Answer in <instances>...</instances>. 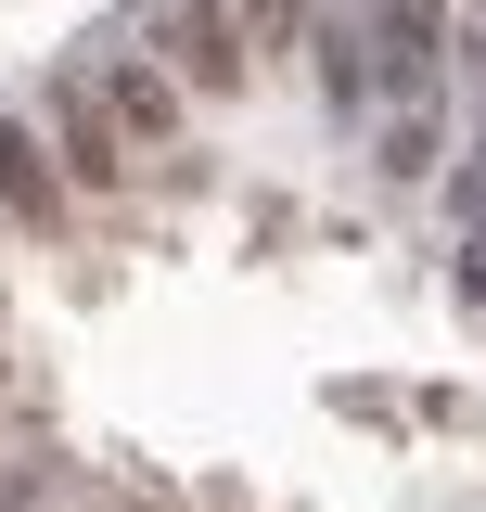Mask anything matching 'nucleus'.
<instances>
[{
    "instance_id": "nucleus-1",
    "label": "nucleus",
    "mask_w": 486,
    "mask_h": 512,
    "mask_svg": "<svg viewBox=\"0 0 486 512\" xmlns=\"http://www.w3.org/2000/svg\"><path fill=\"white\" fill-rule=\"evenodd\" d=\"M52 141H64V180H77V192H128V167H141L128 128H116V103L90 90V64L52 77Z\"/></svg>"
},
{
    "instance_id": "nucleus-2",
    "label": "nucleus",
    "mask_w": 486,
    "mask_h": 512,
    "mask_svg": "<svg viewBox=\"0 0 486 512\" xmlns=\"http://www.w3.org/2000/svg\"><path fill=\"white\" fill-rule=\"evenodd\" d=\"M90 90L116 103L128 154H167V141H180V64H154V52H103V64H90Z\"/></svg>"
},
{
    "instance_id": "nucleus-3",
    "label": "nucleus",
    "mask_w": 486,
    "mask_h": 512,
    "mask_svg": "<svg viewBox=\"0 0 486 512\" xmlns=\"http://www.w3.org/2000/svg\"><path fill=\"white\" fill-rule=\"evenodd\" d=\"M0 218L13 231H64V167L26 141V116H0Z\"/></svg>"
},
{
    "instance_id": "nucleus-4",
    "label": "nucleus",
    "mask_w": 486,
    "mask_h": 512,
    "mask_svg": "<svg viewBox=\"0 0 486 512\" xmlns=\"http://www.w3.org/2000/svg\"><path fill=\"white\" fill-rule=\"evenodd\" d=\"M167 64H180V90H243V26H231V0H192L180 26H167Z\"/></svg>"
},
{
    "instance_id": "nucleus-5",
    "label": "nucleus",
    "mask_w": 486,
    "mask_h": 512,
    "mask_svg": "<svg viewBox=\"0 0 486 512\" xmlns=\"http://www.w3.org/2000/svg\"><path fill=\"white\" fill-rule=\"evenodd\" d=\"M243 39H295V0H243Z\"/></svg>"
}]
</instances>
